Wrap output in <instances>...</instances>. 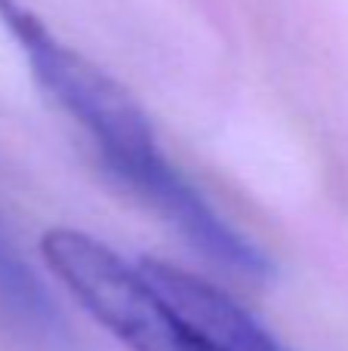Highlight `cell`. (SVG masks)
I'll return each mask as SVG.
<instances>
[{"instance_id":"277c9868","label":"cell","mask_w":348,"mask_h":351,"mask_svg":"<svg viewBox=\"0 0 348 351\" xmlns=\"http://www.w3.org/2000/svg\"><path fill=\"white\" fill-rule=\"evenodd\" d=\"M188 327H191V324H188ZM191 330H195V327H191ZM195 333H197V330H195ZM188 351H219V348L210 346V342L203 339L201 333H197V336H191V346H188Z\"/></svg>"},{"instance_id":"3957f363","label":"cell","mask_w":348,"mask_h":351,"mask_svg":"<svg viewBox=\"0 0 348 351\" xmlns=\"http://www.w3.org/2000/svg\"><path fill=\"white\" fill-rule=\"evenodd\" d=\"M0 324L40 348L68 346V324L55 299L0 225Z\"/></svg>"},{"instance_id":"7a4b0ae2","label":"cell","mask_w":348,"mask_h":351,"mask_svg":"<svg viewBox=\"0 0 348 351\" xmlns=\"http://www.w3.org/2000/svg\"><path fill=\"white\" fill-rule=\"evenodd\" d=\"M139 268L170 308L219 351H290L219 287L160 259H139Z\"/></svg>"},{"instance_id":"6da1fadb","label":"cell","mask_w":348,"mask_h":351,"mask_svg":"<svg viewBox=\"0 0 348 351\" xmlns=\"http://www.w3.org/2000/svg\"><path fill=\"white\" fill-rule=\"evenodd\" d=\"M0 25L18 43L37 86L84 130L102 167L127 191L151 206L216 268L247 280L269 278V256L219 216L201 188L166 158L142 105L114 77L62 43L18 0H0Z\"/></svg>"}]
</instances>
